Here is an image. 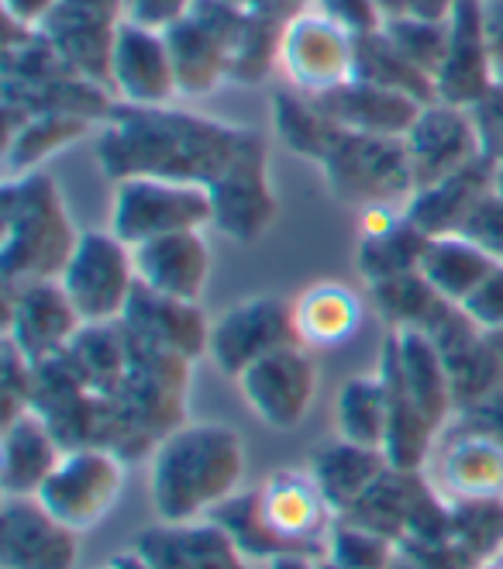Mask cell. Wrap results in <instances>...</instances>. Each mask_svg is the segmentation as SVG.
<instances>
[{
	"mask_svg": "<svg viewBox=\"0 0 503 569\" xmlns=\"http://www.w3.org/2000/svg\"><path fill=\"white\" fill-rule=\"evenodd\" d=\"M242 24L245 14L211 4V0H197L183 21L165 28V42H170L177 62L180 97L200 100L211 97L221 83H231V62Z\"/></svg>",
	"mask_w": 503,
	"mask_h": 569,
	"instance_id": "10",
	"label": "cell"
},
{
	"mask_svg": "<svg viewBox=\"0 0 503 569\" xmlns=\"http://www.w3.org/2000/svg\"><path fill=\"white\" fill-rule=\"evenodd\" d=\"M249 136L245 124L170 108L118 104L97 128V162L108 180L155 177L211 187Z\"/></svg>",
	"mask_w": 503,
	"mask_h": 569,
	"instance_id": "1",
	"label": "cell"
},
{
	"mask_svg": "<svg viewBox=\"0 0 503 569\" xmlns=\"http://www.w3.org/2000/svg\"><path fill=\"white\" fill-rule=\"evenodd\" d=\"M386 569H421V566H418L414 559H408V556H400V552H396V556H393V562H390Z\"/></svg>",
	"mask_w": 503,
	"mask_h": 569,
	"instance_id": "57",
	"label": "cell"
},
{
	"mask_svg": "<svg viewBox=\"0 0 503 569\" xmlns=\"http://www.w3.org/2000/svg\"><path fill=\"white\" fill-rule=\"evenodd\" d=\"M124 493V456L108 446H83L70 449L52 477L36 493L39 505L70 525L73 531H90L104 521Z\"/></svg>",
	"mask_w": 503,
	"mask_h": 569,
	"instance_id": "8",
	"label": "cell"
},
{
	"mask_svg": "<svg viewBox=\"0 0 503 569\" xmlns=\"http://www.w3.org/2000/svg\"><path fill=\"white\" fill-rule=\"evenodd\" d=\"M66 456L56 431L39 411L21 415L4 428L0 442V487L4 497H36Z\"/></svg>",
	"mask_w": 503,
	"mask_h": 569,
	"instance_id": "28",
	"label": "cell"
},
{
	"mask_svg": "<svg viewBox=\"0 0 503 569\" xmlns=\"http://www.w3.org/2000/svg\"><path fill=\"white\" fill-rule=\"evenodd\" d=\"M111 93L128 108H170L180 97L177 62L165 42V31L124 21L114 59H111Z\"/></svg>",
	"mask_w": 503,
	"mask_h": 569,
	"instance_id": "17",
	"label": "cell"
},
{
	"mask_svg": "<svg viewBox=\"0 0 503 569\" xmlns=\"http://www.w3.org/2000/svg\"><path fill=\"white\" fill-rule=\"evenodd\" d=\"M493 190H496V162H490L483 156L473 166H465V170L431 183V187L414 190L404 211H408V221L418 224L427 239L459 236L465 218L473 214V208Z\"/></svg>",
	"mask_w": 503,
	"mask_h": 569,
	"instance_id": "26",
	"label": "cell"
},
{
	"mask_svg": "<svg viewBox=\"0 0 503 569\" xmlns=\"http://www.w3.org/2000/svg\"><path fill=\"white\" fill-rule=\"evenodd\" d=\"M476 128H480V142L483 156L490 162H503V87H493L480 104L473 108Z\"/></svg>",
	"mask_w": 503,
	"mask_h": 569,
	"instance_id": "47",
	"label": "cell"
},
{
	"mask_svg": "<svg viewBox=\"0 0 503 569\" xmlns=\"http://www.w3.org/2000/svg\"><path fill=\"white\" fill-rule=\"evenodd\" d=\"M135 552L149 562V569H255L214 518L183 525L162 521L139 535Z\"/></svg>",
	"mask_w": 503,
	"mask_h": 569,
	"instance_id": "21",
	"label": "cell"
},
{
	"mask_svg": "<svg viewBox=\"0 0 503 569\" xmlns=\"http://www.w3.org/2000/svg\"><path fill=\"white\" fill-rule=\"evenodd\" d=\"M80 328L83 318L59 280L4 283V339H11L28 362L56 359Z\"/></svg>",
	"mask_w": 503,
	"mask_h": 569,
	"instance_id": "15",
	"label": "cell"
},
{
	"mask_svg": "<svg viewBox=\"0 0 503 569\" xmlns=\"http://www.w3.org/2000/svg\"><path fill=\"white\" fill-rule=\"evenodd\" d=\"M355 80L408 93L421 100V104L439 100V93H434V77L424 73L421 66L386 36V28L355 39Z\"/></svg>",
	"mask_w": 503,
	"mask_h": 569,
	"instance_id": "34",
	"label": "cell"
},
{
	"mask_svg": "<svg viewBox=\"0 0 503 569\" xmlns=\"http://www.w3.org/2000/svg\"><path fill=\"white\" fill-rule=\"evenodd\" d=\"M124 21L128 0H59L39 31L80 77L111 90V59Z\"/></svg>",
	"mask_w": 503,
	"mask_h": 569,
	"instance_id": "11",
	"label": "cell"
},
{
	"mask_svg": "<svg viewBox=\"0 0 503 569\" xmlns=\"http://www.w3.org/2000/svg\"><path fill=\"white\" fill-rule=\"evenodd\" d=\"M459 428H473V431H483L490 439L503 442V387H496L493 393H486L476 405H469L459 411Z\"/></svg>",
	"mask_w": 503,
	"mask_h": 569,
	"instance_id": "49",
	"label": "cell"
},
{
	"mask_svg": "<svg viewBox=\"0 0 503 569\" xmlns=\"http://www.w3.org/2000/svg\"><path fill=\"white\" fill-rule=\"evenodd\" d=\"M490 342H493V349H496V356H500V362H503V331H493V335H490Z\"/></svg>",
	"mask_w": 503,
	"mask_h": 569,
	"instance_id": "58",
	"label": "cell"
},
{
	"mask_svg": "<svg viewBox=\"0 0 503 569\" xmlns=\"http://www.w3.org/2000/svg\"><path fill=\"white\" fill-rule=\"evenodd\" d=\"M0 104H4V136L24 118L49 111H73L104 124L118 100L108 87L80 77L46 39L4 14V56H0Z\"/></svg>",
	"mask_w": 503,
	"mask_h": 569,
	"instance_id": "3",
	"label": "cell"
},
{
	"mask_svg": "<svg viewBox=\"0 0 503 569\" xmlns=\"http://www.w3.org/2000/svg\"><path fill=\"white\" fill-rule=\"evenodd\" d=\"M31 400H36V362H28L24 352L4 339V428L31 411Z\"/></svg>",
	"mask_w": 503,
	"mask_h": 569,
	"instance_id": "43",
	"label": "cell"
},
{
	"mask_svg": "<svg viewBox=\"0 0 503 569\" xmlns=\"http://www.w3.org/2000/svg\"><path fill=\"white\" fill-rule=\"evenodd\" d=\"M0 273L4 283L59 280L80 231L66 211L59 183L46 173H21L4 180L0 193Z\"/></svg>",
	"mask_w": 503,
	"mask_h": 569,
	"instance_id": "4",
	"label": "cell"
},
{
	"mask_svg": "<svg viewBox=\"0 0 503 569\" xmlns=\"http://www.w3.org/2000/svg\"><path fill=\"white\" fill-rule=\"evenodd\" d=\"M386 36L404 49L424 73H439V66L449 49V21H431L418 14H396L386 24Z\"/></svg>",
	"mask_w": 503,
	"mask_h": 569,
	"instance_id": "42",
	"label": "cell"
},
{
	"mask_svg": "<svg viewBox=\"0 0 503 569\" xmlns=\"http://www.w3.org/2000/svg\"><path fill=\"white\" fill-rule=\"evenodd\" d=\"M197 0H128V21L165 31L190 14Z\"/></svg>",
	"mask_w": 503,
	"mask_h": 569,
	"instance_id": "48",
	"label": "cell"
},
{
	"mask_svg": "<svg viewBox=\"0 0 503 569\" xmlns=\"http://www.w3.org/2000/svg\"><path fill=\"white\" fill-rule=\"evenodd\" d=\"M214 228L231 242H259L276 224L280 200L270 180V142L262 131L249 128V136L228 162V170L208 187Z\"/></svg>",
	"mask_w": 503,
	"mask_h": 569,
	"instance_id": "9",
	"label": "cell"
},
{
	"mask_svg": "<svg viewBox=\"0 0 503 569\" xmlns=\"http://www.w3.org/2000/svg\"><path fill=\"white\" fill-rule=\"evenodd\" d=\"M396 549L393 539L359 521H334L328 535V559L345 569H386Z\"/></svg>",
	"mask_w": 503,
	"mask_h": 569,
	"instance_id": "41",
	"label": "cell"
},
{
	"mask_svg": "<svg viewBox=\"0 0 503 569\" xmlns=\"http://www.w3.org/2000/svg\"><path fill=\"white\" fill-rule=\"evenodd\" d=\"M270 569H321V566H318V562H311L304 552H286V556L270 559Z\"/></svg>",
	"mask_w": 503,
	"mask_h": 569,
	"instance_id": "53",
	"label": "cell"
},
{
	"mask_svg": "<svg viewBox=\"0 0 503 569\" xmlns=\"http://www.w3.org/2000/svg\"><path fill=\"white\" fill-rule=\"evenodd\" d=\"M369 297L376 300V308L390 321V328H421L427 335L459 308V305H452V300H445L439 290H434L421 277V270L369 287Z\"/></svg>",
	"mask_w": 503,
	"mask_h": 569,
	"instance_id": "37",
	"label": "cell"
},
{
	"mask_svg": "<svg viewBox=\"0 0 503 569\" xmlns=\"http://www.w3.org/2000/svg\"><path fill=\"white\" fill-rule=\"evenodd\" d=\"M496 259H490L480 246H473L465 236H434L427 239V249L421 256V277L439 290L452 305H465L490 273Z\"/></svg>",
	"mask_w": 503,
	"mask_h": 569,
	"instance_id": "33",
	"label": "cell"
},
{
	"mask_svg": "<svg viewBox=\"0 0 503 569\" xmlns=\"http://www.w3.org/2000/svg\"><path fill=\"white\" fill-rule=\"evenodd\" d=\"M434 487L455 505L503 497V442L473 428H459L434 456Z\"/></svg>",
	"mask_w": 503,
	"mask_h": 569,
	"instance_id": "25",
	"label": "cell"
},
{
	"mask_svg": "<svg viewBox=\"0 0 503 569\" xmlns=\"http://www.w3.org/2000/svg\"><path fill=\"white\" fill-rule=\"evenodd\" d=\"M0 559L4 569H77L80 531L52 518L39 497H4Z\"/></svg>",
	"mask_w": 503,
	"mask_h": 569,
	"instance_id": "18",
	"label": "cell"
},
{
	"mask_svg": "<svg viewBox=\"0 0 503 569\" xmlns=\"http://www.w3.org/2000/svg\"><path fill=\"white\" fill-rule=\"evenodd\" d=\"M455 4H459V0H411L408 14L431 18V21H449L452 11H455Z\"/></svg>",
	"mask_w": 503,
	"mask_h": 569,
	"instance_id": "52",
	"label": "cell"
},
{
	"mask_svg": "<svg viewBox=\"0 0 503 569\" xmlns=\"http://www.w3.org/2000/svg\"><path fill=\"white\" fill-rule=\"evenodd\" d=\"M383 362L408 387L418 408L439 428H445L449 418L459 411V400L439 342L421 328H393L383 342Z\"/></svg>",
	"mask_w": 503,
	"mask_h": 569,
	"instance_id": "22",
	"label": "cell"
},
{
	"mask_svg": "<svg viewBox=\"0 0 503 569\" xmlns=\"http://www.w3.org/2000/svg\"><path fill=\"white\" fill-rule=\"evenodd\" d=\"M259 511L270 531L290 549H328V535L334 528V511L321 493L318 480L300 470H280L259 487Z\"/></svg>",
	"mask_w": 503,
	"mask_h": 569,
	"instance_id": "20",
	"label": "cell"
},
{
	"mask_svg": "<svg viewBox=\"0 0 503 569\" xmlns=\"http://www.w3.org/2000/svg\"><path fill=\"white\" fill-rule=\"evenodd\" d=\"M459 236L480 246L490 259L503 262V193L500 190H493L480 200L473 214H469L465 224L459 228Z\"/></svg>",
	"mask_w": 503,
	"mask_h": 569,
	"instance_id": "44",
	"label": "cell"
},
{
	"mask_svg": "<svg viewBox=\"0 0 503 569\" xmlns=\"http://www.w3.org/2000/svg\"><path fill=\"white\" fill-rule=\"evenodd\" d=\"M480 569H503V552H500V556H493V559H486Z\"/></svg>",
	"mask_w": 503,
	"mask_h": 569,
	"instance_id": "59",
	"label": "cell"
},
{
	"mask_svg": "<svg viewBox=\"0 0 503 569\" xmlns=\"http://www.w3.org/2000/svg\"><path fill=\"white\" fill-rule=\"evenodd\" d=\"M296 335L308 349H334L355 339L362 300L345 283H314L293 300Z\"/></svg>",
	"mask_w": 503,
	"mask_h": 569,
	"instance_id": "31",
	"label": "cell"
},
{
	"mask_svg": "<svg viewBox=\"0 0 503 569\" xmlns=\"http://www.w3.org/2000/svg\"><path fill=\"white\" fill-rule=\"evenodd\" d=\"M245 405L262 425L276 431H293L308 421L318 397V366L308 346H286L252 362L234 380Z\"/></svg>",
	"mask_w": 503,
	"mask_h": 569,
	"instance_id": "14",
	"label": "cell"
},
{
	"mask_svg": "<svg viewBox=\"0 0 503 569\" xmlns=\"http://www.w3.org/2000/svg\"><path fill=\"white\" fill-rule=\"evenodd\" d=\"M462 311L469 315V321H473L476 328H483L486 335L503 331V262H496L493 273L473 293H469Z\"/></svg>",
	"mask_w": 503,
	"mask_h": 569,
	"instance_id": "46",
	"label": "cell"
},
{
	"mask_svg": "<svg viewBox=\"0 0 503 569\" xmlns=\"http://www.w3.org/2000/svg\"><path fill=\"white\" fill-rule=\"evenodd\" d=\"M108 569H149V562L139 552H128V556H118Z\"/></svg>",
	"mask_w": 503,
	"mask_h": 569,
	"instance_id": "54",
	"label": "cell"
},
{
	"mask_svg": "<svg viewBox=\"0 0 503 569\" xmlns=\"http://www.w3.org/2000/svg\"><path fill=\"white\" fill-rule=\"evenodd\" d=\"M93 128H100V124L83 118V114H73V111H49V114L24 118L14 131L4 136L8 177L42 170L52 156L77 146L83 136H90Z\"/></svg>",
	"mask_w": 503,
	"mask_h": 569,
	"instance_id": "32",
	"label": "cell"
},
{
	"mask_svg": "<svg viewBox=\"0 0 503 569\" xmlns=\"http://www.w3.org/2000/svg\"><path fill=\"white\" fill-rule=\"evenodd\" d=\"M496 190H500V193H503V162H500V166H496Z\"/></svg>",
	"mask_w": 503,
	"mask_h": 569,
	"instance_id": "61",
	"label": "cell"
},
{
	"mask_svg": "<svg viewBox=\"0 0 503 569\" xmlns=\"http://www.w3.org/2000/svg\"><path fill=\"white\" fill-rule=\"evenodd\" d=\"M121 325L131 339L149 342L165 352H177L190 362L197 356H204L211 346V321L204 311H200V305L162 297L142 283H139L135 297H131L128 311L121 315Z\"/></svg>",
	"mask_w": 503,
	"mask_h": 569,
	"instance_id": "24",
	"label": "cell"
},
{
	"mask_svg": "<svg viewBox=\"0 0 503 569\" xmlns=\"http://www.w3.org/2000/svg\"><path fill=\"white\" fill-rule=\"evenodd\" d=\"M273 124H276L280 142L290 152L314 159V162H321L328 156L331 142L339 139V131H342L339 121L328 118V111L321 108L318 97H308V93H300L293 87L276 90V97H273Z\"/></svg>",
	"mask_w": 503,
	"mask_h": 569,
	"instance_id": "36",
	"label": "cell"
},
{
	"mask_svg": "<svg viewBox=\"0 0 503 569\" xmlns=\"http://www.w3.org/2000/svg\"><path fill=\"white\" fill-rule=\"evenodd\" d=\"M318 100L328 111V118L339 121L342 128L365 131V136H386V139H404L414 128L418 114L424 111L421 100L365 80H352Z\"/></svg>",
	"mask_w": 503,
	"mask_h": 569,
	"instance_id": "27",
	"label": "cell"
},
{
	"mask_svg": "<svg viewBox=\"0 0 503 569\" xmlns=\"http://www.w3.org/2000/svg\"><path fill=\"white\" fill-rule=\"evenodd\" d=\"M483 18H486V42L493 59V80L503 87V0H483Z\"/></svg>",
	"mask_w": 503,
	"mask_h": 569,
	"instance_id": "50",
	"label": "cell"
},
{
	"mask_svg": "<svg viewBox=\"0 0 503 569\" xmlns=\"http://www.w3.org/2000/svg\"><path fill=\"white\" fill-rule=\"evenodd\" d=\"M245 480L242 435L218 421L180 425L152 452L149 493L159 521L211 518Z\"/></svg>",
	"mask_w": 503,
	"mask_h": 569,
	"instance_id": "2",
	"label": "cell"
},
{
	"mask_svg": "<svg viewBox=\"0 0 503 569\" xmlns=\"http://www.w3.org/2000/svg\"><path fill=\"white\" fill-rule=\"evenodd\" d=\"M424 249H427V236L418 224L404 221L396 231H390V236H383V239L359 242L355 266H359V273L365 277V283L376 287V283L414 273L421 266Z\"/></svg>",
	"mask_w": 503,
	"mask_h": 569,
	"instance_id": "38",
	"label": "cell"
},
{
	"mask_svg": "<svg viewBox=\"0 0 503 569\" xmlns=\"http://www.w3.org/2000/svg\"><path fill=\"white\" fill-rule=\"evenodd\" d=\"M376 4H380V11H383L386 21H390V18H396V14H408V4H411V0H376Z\"/></svg>",
	"mask_w": 503,
	"mask_h": 569,
	"instance_id": "55",
	"label": "cell"
},
{
	"mask_svg": "<svg viewBox=\"0 0 503 569\" xmlns=\"http://www.w3.org/2000/svg\"><path fill=\"white\" fill-rule=\"evenodd\" d=\"M286 346H304L296 335L293 305L283 297H249L242 305L228 308L218 321H211V346L208 356L214 366L239 380L252 362Z\"/></svg>",
	"mask_w": 503,
	"mask_h": 569,
	"instance_id": "13",
	"label": "cell"
},
{
	"mask_svg": "<svg viewBox=\"0 0 503 569\" xmlns=\"http://www.w3.org/2000/svg\"><path fill=\"white\" fill-rule=\"evenodd\" d=\"M280 21L249 11L239 46H234V62H231V83L239 87H259L280 70V42H283Z\"/></svg>",
	"mask_w": 503,
	"mask_h": 569,
	"instance_id": "39",
	"label": "cell"
},
{
	"mask_svg": "<svg viewBox=\"0 0 503 569\" xmlns=\"http://www.w3.org/2000/svg\"><path fill=\"white\" fill-rule=\"evenodd\" d=\"M211 221V190L200 183L155 177H131L114 183L111 231L131 249L159 236H173V231H204Z\"/></svg>",
	"mask_w": 503,
	"mask_h": 569,
	"instance_id": "7",
	"label": "cell"
},
{
	"mask_svg": "<svg viewBox=\"0 0 503 569\" xmlns=\"http://www.w3.org/2000/svg\"><path fill=\"white\" fill-rule=\"evenodd\" d=\"M139 283L187 305H200L211 280V246L204 231H173L135 246Z\"/></svg>",
	"mask_w": 503,
	"mask_h": 569,
	"instance_id": "23",
	"label": "cell"
},
{
	"mask_svg": "<svg viewBox=\"0 0 503 569\" xmlns=\"http://www.w3.org/2000/svg\"><path fill=\"white\" fill-rule=\"evenodd\" d=\"M311 8L334 21L342 31H349L352 39L373 36L386 24V14L380 11L376 0H311Z\"/></svg>",
	"mask_w": 503,
	"mask_h": 569,
	"instance_id": "45",
	"label": "cell"
},
{
	"mask_svg": "<svg viewBox=\"0 0 503 569\" xmlns=\"http://www.w3.org/2000/svg\"><path fill=\"white\" fill-rule=\"evenodd\" d=\"M280 73L286 87L324 97L355 80V39L311 8L283 28Z\"/></svg>",
	"mask_w": 503,
	"mask_h": 569,
	"instance_id": "12",
	"label": "cell"
},
{
	"mask_svg": "<svg viewBox=\"0 0 503 569\" xmlns=\"http://www.w3.org/2000/svg\"><path fill=\"white\" fill-rule=\"evenodd\" d=\"M252 11L255 14H265L280 24H290L296 14L311 11V0H252Z\"/></svg>",
	"mask_w": 503,
	"mask_h": 569,
	"instance_id": "51",
	"label": "cell"
},
{
	"mask_svg": "<svg viewBox=\"0 0 503 569\" xmlns=\"http://www.w3.org/2000/svg\"><path fill=\"white\" fill-rule=\"evenodd\" d=\"M234 542H239V549L249 556V559H276V556H286L290 549L276 539V535L270 531V525H265L262 511H259V490L252 493H234L231 500H224V505L211 515Z\"/></svg>",
	"mask_w": 503,
	"mask_h": 569,
	"instance_id": "40",
	"label": "cell"
},
{
	"mask_svg": "<svg viewBox=\"0 0 503 569\" xmlns=\"http://www.w3.org/2000/svg\"><path fill=\"white\" fill-rule=\"evenodd\" d=\"M493 87L496 80L486 42L483 0H459L449 18V49L439 73H434V93L445 104L473 111Z\"/></svg>",
	"mask_w": 503,
	"mask_h": 569,
	"instance_id": "19",
	"label": "cell"
},
{
	"mask_svg": "<svg viewBox=\"0 0 503 569\" xmlns=\"http://www.w3.org/2000/svg\"><path fill=\"white\" fill-rule=\"evenodd\" d=\"M318 166L328 190L355 208L408 204L414 197V173L404 139L365 136V131L342 128Z\"/></svg>",
	"mask_w": 503,
	"mask_h": 569,
	"instance_id": "5",
	"label": "cell"
},
{
	"mask_svg": "<svg viewBox=\"0 0 503 569\" xmlns=\"http://www.w3.org/2000/svg\"><path fill=\"white\" fill-rule=\"evenodd\" d=\"M59 283L80 311L83 325L121 321L139 290L135 249L121 242L111 228L80 231V239L59 273Z\"/></svg>",
	"mask_w": 503,
	"mask_h": 569,
	"instance_id": "6",
	"label": "cell"
},
{
	"mask_svg": "<svg viewBox=\"0 0 503 569\" xmlns=\"http://www.w3.org/2000/svg\"><path fill=\"white\" fill-rule=\"evenodd\" d=\"M390 470V459L383 449H365L355 442H328L324 449L314 452L311 477L318 480L321 493L334 515H349L359 500L380 483V477Z\"/></svg>",
	"mask_w": 503,
	"mask_h": 569,
	"instance_id": "29",
	"label": "cell"
},
{
	"mask_svg": "<svg viewBox=\"0 0 503 569\" xmlns=\"http://www.w3.org/2000/svg\"><path fill=\"white\" fill-rule=\"evenodd\" d=\"M211 4H221L228 11H239V14H249L252 11V0H211Z\"/></svg>",
	"mask_w": 503,
	"mask_h": 569,
	"instance_id": "56",
	"label": "cell"
},
{
	"mask_svg": "<svg viewBox=\"0 0 503 569\" xmlns=\"http://www.w3.org/2000/svg\"><path fill=\"white\" fill-rule=\"evenodd\" d=\"M404 146L414 173V190L439 183L483 159V142L473 111L445 104V100L424 104L414 128L404 136Z\"/></svg>",
	"mask_w": 503,
	"mask_h": 569,
	"instance_id": "16",
	"label": "cell"
},
{
	"mask_svg": "<svg viewBox=\"0 0 503 569\" xmlns=\"http://www.w3.org/2000/svg\"><path fill=\"white\" fill-rule=\"evenodd\" d=\"M334 428H339V439H345V442H355L365 449L386 446L390 390L380 373L352 377L342 383L339 397H334Z\"/></svg>",
	"mask_w": 503,
	"mask_h": 569,
	"instance_id": "35",
	"label": "cell"
},
{
	"mask_svg": "<svg viewBox=\"0 0 503 569\" xmlns=\"http://www.w3.org/2000/svg\"><path fill=\"white\" fill-rule=\"evenodd\" d=\"M59 356L87 390L100 397H114L131 366V339L121 321H97L83 325L77 339Z\"/></svg>",
	"mask_w": 503,
	"mask_h": 569,
	"instance_id": "30",
	"label": "cell"
},
{
	"mask_svg": "<svg viewBox=\"0 0 503 569\" xmlns=\"http://www.w3.org/2000/svg\"><path fill=\"white\" fill-rule=\"evenodd\" d=\"M318 566H321V569H345V566H339V562H331V559H321Z\"/></svg>",
	"mask_w": 503,
	"mask_h": 569,
	"instance_id": "60",
	"label": "cell"
}]
</instances>
